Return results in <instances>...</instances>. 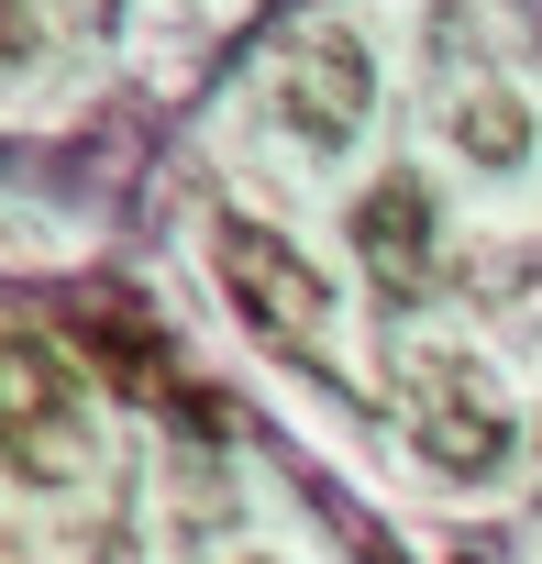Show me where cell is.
Listing matches in <instances>:
<instances>
[{"label": "cell", "instance_id": "6da1fadb", "mask_svg": "<svg viewBox=\"0 0 542 564\" xmlns=\"http://www.w3.org/2000/svg\"><path fill=\"white\" fill-rule=\"evenodd\" d=\"M221 276H232V300H243V322H254L265 344H289V355H311V344H322L333 289L311 276V254H289L265 221H221Z\"/></svg>", "mask_w": 542, "mask_h": 564}, {"label": "cell", "instance_id": "7a4b0ae2", "mask_svg": "<svg viewBox=\"0 0 542 564\" xmlns=\"http://www.w3.org/2000/svg\"><path fill=\"white\" fill-rule=\"evenodd\" d=\"M67 399H78V377H67L45 344L0 333V454H12V465H34V476H67V465H78Z\"/></svg>", "mask_w": 542, "mask_h": 564}, {"label": "cell", "instance_id": "3957f363", "mask_svg": "<svg viewBox=\"0 0 542 564\" xmlns=\"http://www.w3.org/2000/svg\"><path fill=\"white\" fill-rule=\"evenodd\" d=\"M410 432L443 476H498L509 465V399H487V377H465V366L410 377Z\"/></svg>", "mask_w": 542, "mask_h": 564}, {"label": "cell", "instance_id": "277c9868", "mask_svg": "<svg viewBox=\"0 0 542 564\" xmlns=\"http://www.w3.org/2000/svg\"><path fill=\"white\" fill-rule=\"evenodd\" d=\"M278 111H289L300 144H355L366 111H377V67H366V45H355V34H311V45L289 56V78H278Z\"/></svg>", "mask_w": 542, "mask_h": 564}, {"label": "cell", "instance_id": "5b68a950", "mask_svg": "<svg viewBox=\"0 0 542 564\" xmlns=\"http://www.w3.org/2000/svg\"><path fill=\"white\" fill-rule=\"evenodd\" d=\"M355 254L388 276V289H421V276H432V199H421V177L366 188V210H355Z\"/></svg>", "mask_w": 542, "mask_h": 564}, {"label": "cell", "instance_id": "8992f818", "mask_svg": "<svg viewBox=\"0 0 542 564\" xmlns=\"http://www.w3.org/2000/svg\"><path fill=\"white\" fill-rule=\"evenodd\" d=\"M454 155H465V166H520V155H531V111H520L509 89L454 100Z\"/></svg>", "mask_w": 542, "mask_h": 564}, {"label": "cell", "instance_id": "52a82bcc", "mask_svg": "<svg viewBox=\"0 0 542 564\" xmlns=\"http://www.w3.org/2000/svg\"><path fill=\"white\" fill-rule=\"evenodd\" d=\"M34 45V23H23V0H0V56H23Z\"/></svg>", "mask_w": 542, "mask_h": 564}]
</instances>
